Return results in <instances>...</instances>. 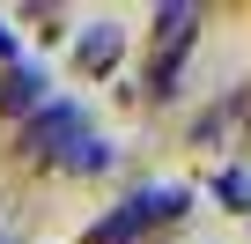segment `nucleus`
Here are the masks:
<instances>
[{
	"label": "nucleus",
	"instance_id": "1",
	"mask_svg": "<svg viewBox=\"0 0 251 244\" xmlns=\"http://www.w3.org/2000/svg\"><path fill=\"white\" fill-rule=\"evenodd\" d=\"M185 207H192V192H185V185H141L133 200H118V207H111V215H103V222H96L81 244H141L148 229L177 222Z\"/></svg>",
	"mask_w": 251,
	"mask_h": 244
},
{
	"label": "nucleus",
	"instance_id": "2",
	"mask_svg": "<svg viewBox=\"0 0 251 244\" xmlns=\"http://www.w3.org/2000/svg\"><path fill=\"white\" fill-rule=\"evenodd\" d=\"M74 141H89V111H81V104H52V96H45V104L23 118V148H30V156H67Z\"/></svg>",
	"mask_w": 251,
	"mask_h": 244
},
{
	"label": "nucleus",
	"instance_id": "3",
	"mask_svg": "<svg viewBox=\"0 0 251 244\" xmlns=\"http://www.w3.org/2000/svg\"><path fill=\"white\" fill-rule=\"evenodd\" d=\"M118 52H126V30H118V23H89V30H81V45H74V59H81L89 74H111V59H118Z\"/></svg>",
	"mask_w": 251,
	"mask_h": 244
},
{
	"label": "nucleus",
	"instance_id": "4",
	"mask_svg": "<svg viewBox=\"0 0 251 244\" xmlns=\"http://www.w3.org/2000/svg\"><path fill=\"white\" fill-rule=\"evenodd\" d=\"M37 104H45V67H37V59L8 67V81H0V111H37Z\"/></svg>",
	"mask_w": 251,
	"mask_h": 244
},
{
	"label": "nucleus",
	"instance_id": "5",
	"mask_svg": "<svg viewBox=\"0 0 251 244\" xmlns=\"http://www.w3.org/2000/svg\"><path fill=\"white\" fill-rule=\"evenodd\" d=\"M111 163H118V156H111V141H96V134L59 156V170H81V178H96V170H111Z\"/></svg>",
	"mask_w": 251,
	"mask_h": 244
},
{
	"label": "nucleus",
	"instance_id": "6",
	"mask_svg": "<svg viewBox=\"0 0 251 244\" xmlns=\"http://www.w3.org/2000/svg\"><path fill=\"white\" fill-rule=\"evenodd\" d=\"M214 200H222L229 215H251V170H222V178H214Z\"/></svg>",
	"mask_w": 251,
	"mask_h": 244
},
{
	"label": "nucleus",
	"instance_id": "7",
	"mask_svg": "<svg viewBox=\"0 0 251 244\" xmlns=\"http://www.w3.org/2000/svg\"><path fill=\"white\" fill-rule=\"evenodd\" d=\"M8 52H15V30H8V23H0V59H8Z\"/></svg>",
	"mask_w": 251,
	"mask_h": 244
},
{
	"label": "nucleus",
	"instance_id": "8",
	"mask_svg": "<svg viewBox=\"0 0 251 244\" xmlns=\"http://www.w3.org/2000/svg\"><path fill=\"white\" fill-rule=\"evenodd\" d=\"M0 244H8V237H0Z\"/></svg>",
	"mask_w": 251,
	"mask_h": 244
}]
</instances>
